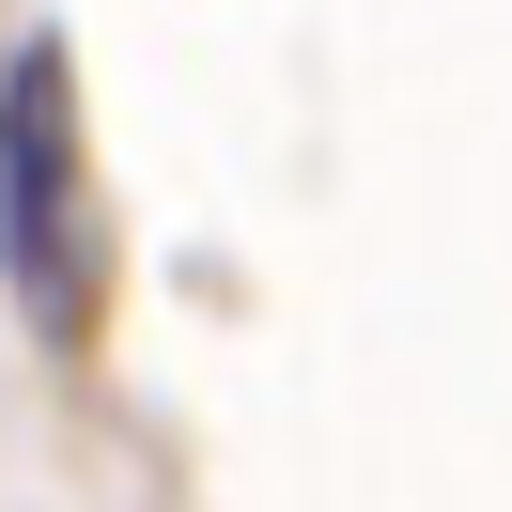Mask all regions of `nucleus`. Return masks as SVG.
Here are the masks:
<instances>
[{"label": "nucleus", "mask_w": 512, "mask_h": 512, "mask_svg": "<svg viewBox=\"0 0 512 512\" xmlns=\"http://www.w3.org/2000/svg\"><path fill=\"white\" fill-rule=\"evenodd\" d=\"M0 264H16V295H32L47 342L94 326V249H78V78H63V47H16V78H0Z\"/></svg>", "instance_id": "f257e3e1"}]
</instances>
